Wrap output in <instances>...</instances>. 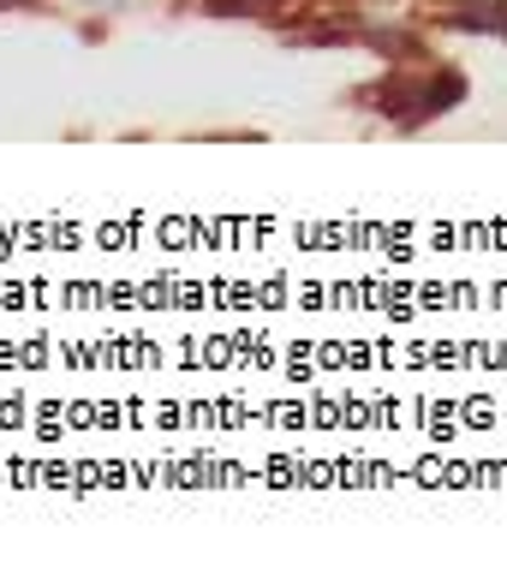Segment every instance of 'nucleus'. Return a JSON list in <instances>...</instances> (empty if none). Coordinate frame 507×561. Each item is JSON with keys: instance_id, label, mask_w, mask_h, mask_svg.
Segmentation results:
<instances>
[{"instance_id": "obj_1", "label": "nucleus", "mask_w": 507, "mask_h": 561, "mask_svg": "<svg viewBox=\"0 0 507 561\" xmlns=\"http://www.w3.org/2000/svg\"><path fill=\"white\" fill-rule=\"evenodd\" d=\"M442 24L477 36H502L507 43V0H442Z\"/></svg>"}, {"instance_id": "obj_2", "label": "nucleus", "mask_w": 507, "mask_h": 561, "mask_svg": "<svg viewBox=\"0 0 507 561\" xmlns=\"http://www.w3.org/2000/svg\"><path fill=\"white\" fill-rule=\"evenodd\" d=\"M365 48H377L389 66H418L424 60V36L400 31V24H365Z\"/></svg>"}]
</instances>
